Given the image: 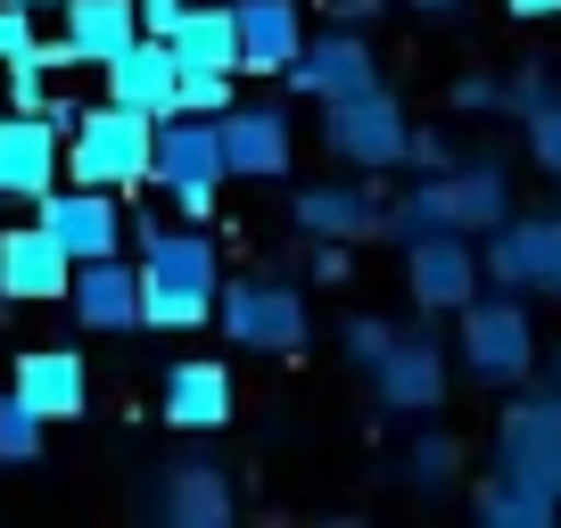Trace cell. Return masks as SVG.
Instances as JSON below:
<instances>
[{
	"label": "cell",
	"instance_id": "obj_1",
	"mask_svg": "<svg viewBox=\"0 0 561 528\" xmlns=\"http://www.w3.org/2000/svg\"><path fill=\"white\" fill-rule=\"evenodd\" d=\"M224 298V256L198 223L165 231L140 223V322L149 331H198Z\"/></svg>",
	"mask_w": 561,
	"mask_h": 528
},
{
	"label": "cell",
	"instance_id": "obj_2",
	"mask_svg": "<svg viewBox=\"0 0 561 528\" xmlns=\"http://www.w3.org/2000/svg\"><path fill=\"white\" fill-rule=\"evenodd\" d=\"M67 174L100 182V191H140V182L158 174V116H140L124 100L83 107L75 133H67Z\"/></svg>",
	"mask_w": 561,
	"mask_h": 528
},
{
	"label": "cell",
	"instance_id": "obj_3",
	"mask_svg": "<svg viewBox=\"0 0 561 528\" xmlns=\"http://www.w3.org/2000/svg\"><path fill=\"white\" fill-rule=\"evenodd\" d=\"M149 182L174 198L182 223H207V215H215V191L231 182V165H224V124L198 116V107L158 116V174H149Z\"/></svg>",
	"mask_w": 561,
	"mask_h": 528
},
{
	"label": "cell",
	"instance_id": "obj_4",
	"mask_svg": "<svg viewBox=\"0 0 561 528\" xmlns=\"http://www.w3.org/2000/svg\"><path fill=\"white\" fill-rule=\"evenodd\" d=\"M455 355L471 380L488 388H512L537 371V322H528V298L520 289H495V298H471L455 314Z\"/></svg>",
	"mask_w": 561,
	"mask_h": 528
},
{
	"label": "cell",
	"instance_id": "obj_5",
	"mask_svg": "<svg viewBox=\"0 0 561 528\" xmlns=\"http://www.w3.org/2000/svg\"><path fill=\"white\" fill-rule=\"evenodd\" d=\"M322 141H331V158L364 165V174H397L404 149H413V124L371 83V91H355V100H322Z\"/></svg>",
	"mask_w": 561,
	"mask_h": 528
},
{
	"label": "cell",
	"instance_id": "obj_6",
	"mask_svg": "<svg viewBox=\"0 0 561 528\" xmlns=\"http://www.w3.org/2000/svg\"><path fill=\"white\" fill-rule=\"evenodd\" d=\"M215 314H224L231 347H256V355H298L306 331H314V322H306V298L289 282H224Z\"/></svg>",
	"mask_w": 561,
	"mask_h": 528
},
{
	"label": "cell",
	"instance_id": "obj_7",
	"mask_svg": "<svg viewBox=\"0 0 561 528\" xmlns=\"http://www.w3.org/2000/svg\"><path fill=\"white\" fill-rule=\"evenodd\" d=\"M479 282H488V256H479L471 231H421V240H404V289H413V306L462 314L479 298Z\"/></svg>",
	"mask_w": 561,
	"mask_h": 528
},
{
	"label": "cell",
	"instance_id": "obj_8",
	"mask_svg": "<svg viewBox=\"0 0 561 528\" xmlns=\"http://www.w3.org/2000/svg\"><path fill=\"white\" fill-rule=\"evenodd\" d=\"M488 282L520 298H561V215H512L488 231Z\"/></svg>",
	"mask_w": 561,
	"mask_h": 528
},
{
	"label": "cell",
	"instance_id": "obj_9",
	"mask_svg": "<svg viewBox=\"0 0 561 528\" xmlns=\"http://www.w3.org/2000/svg\"><path fill=\"white\" fill-rule=\"evenodd\" d=\"M58 165H67V124L9 107V116H0V198L58 191Z\"/></svg>",
	"mask_w": 561,
	"mask_h": 528
},
{
	"label": "cell",
	"instance_id": "obj_10",
	"mask_svg": "<svg viewBox=\"0 0 561 528\" xmlns=\"http://www.w3.org/2000/svg\"><path fill=\"white\" fill-rule=\"evenodd\" d=\"M289 91H306V100H355V91H371L380 83V58H371V42L355 34V25H331V34H314L298 50V67L280 74Z\"/></svg>",
	"mask_w": 561,
	"mask_h": 528
},
{
	"label": "cell",
	"instance_id": "obj_11",
	"mask_svg": "<svg viewBox=\"0 0 561 528\" xmlns=\"http://www.w3.org/2000/svg\"><path fill=\"white\" fill-rule=\"evenodd\" d=\"M34 207H42V223L67 240L75 264L124 256V207H116V191H100V182H67V191H42Z\"/></svg>",
	"mask_w": 561,
	"mask_h": 528
},
{
	"label": "cell",
	"instance_id": "obj_12",
	"mask_svg": "<svg viewBox=\"0 0 561 528\" xmlns=\"http://www.w3.org/2000/svg\"><path fill=\"white\" fill-rule=\"evenodd\" d=\"M67 289H75V256L42 215L18 223V231H0V298L42 306V298H67Z\"/></svg>",
	"mask_w": 561,
	"mask_h": 528
},
{
	"label": "cell",
	"instance_id": "obj_13",
	"mask_svg": "<svg viewBox=\"0 0 561 528\" xmlns=\"http://www.w3.org/2000/svg\"><path fill=\"white\" fill-rule=\"evenodd\" d=\"M371 397H380L388 413H438L446 405V355H438V338L404 331L397 347L371 364Z\"/></svg>",
	"mask_w": 561,
	"mask_h": 528
},
{
	"label": "cell",
	"instance_id": "obj_14",
	"mask_svg": "<svg viewBox=\"0 0 561 528\" xmlns=\"http://www.w3.org/2000/svg\"><path fill=\"white\" fill-rule=\"evenodd\" d=\"M107 100H124V107H140V116H174L182 107V58H174V42L165 34H140L124 58H107Z\"/></svg>",
	"mask_w": 561,
	"mask_h": 528
},
{
	"label": "cell",
	"instance_id": "obj_15",
	"mask_svg": "<svg viewBox=\"0 0 561 528\" xmlns=\"http://www.w3.org/2000/svg\"><path fill=\"white\" fill-rule=\"evenodd\" d=\"M224 165L231 182H280L289 174V149H298V133H289V116L280 107H224Z\"/></svg>",
	"mask_w": 561,
	"mask_h": 528
},
{
	"label": "cell",
	"instance_id": "obj_16",
	"mask_svg": "<svg viewBox=\"0 0 561 528\" xmlns=\"http://www.w3.org/2000/svg\"><path fill=\"white\" fill-rule=\"evenodd\" d=\"M67 306H75V322L83 331H149L140 322V264H124V256H91V264H75V289H67Z\"/></svg>",
	"mask_w": 561,
	"mask_h": 528
},
{
	"label": "cell",
	"instance_id": "obj_17",
	"mask_svg": "<svg viewBox=\"0 0 561 528\" xmlns=\"http://www.w3.org/2000/svg\"><path fill=\"white\" fill-rule=\"evenodd\" d=\"M471 512H479V528H553L561 520V487L537 479V471H520V462H495V471L471 487Z\"/></svg>",
	"mask_w": 561,
	"mask_h": 528
},
{
	"label": "cell",
	"instance_id": "obj_18",
	"mask_svg": "<svg viewBox=\"0 0 561 528\" xmlns=\"http://www.w3.org/2000/svg\"><path fill=\"white\" fill-rule=\"evenodd\" d=\"M495 455L561 487V388H545V397H520V405H504V422H495Z\"/></svg>",
	"mask_w": 561,
	"mask_h": 528
},
{
	"label": "cell",
	"instance_id": "obj_19",
	"mask_svg": "<svg viewBox=\"0 0 561 528\" xmlns=\"http://www.w3.org/2000/svg\"><path fill=\"white\" fill-rule=\"evenodd\" d=\"M9 388H18L42 422H75V413L91 405V371H83V355H75V347H34V355H18Z\"/></svg>",
	"mask_w": 561,
	"mask_h": 528
},
{
	"label": "cell",
	"instance_id": "obj_20",
	"mask_svg": "<svg viewBox=\"0 0 561 528\" xmlns=\"http://www.w3.org/2000/svg\"><path fill=\"white\" fill-rule=\"evenodd\" d=\"M240 9V74H289L306 50L298 0H231Z\"/></svg>",
	"mask_w": 561,
	"mask_h": 528
},
{
	"label": "cell",
	"instance_id": "obj_21",
	"mask_svg": "<svg viewBox=\"0 0 561 528\" xmlns=\"http://www.w3.org/2000/svg\"><path fill=\"white\" fill-rule=\"evenodd\" d=\"M380 198L355 191V182H306L298 198H289V223L306 231V240H371L380 231Z\"/></svg>",
	"mask_w": 561,
	"mask_h": 528
},
{
	"label": "cell",
	"instance_id": "obj_22",
	"mask_svg": "<svg viewBox=\"0 0 561 528\" xmlns=\"http://www.w3.org/2000/svg\"><path fill=\"white\" fill-rule=\"evenodd\" d=\"M158 413H165L174 429H224V422H231V371H224V364H207V355L174 364V371H165Z\"/></svg>",
	"mask_w": 561,
	"mask_h": 528
},
{
	"label": "cell",
	"instance_id": "obj_23",
	"mask_svg": "<svg viewBox=\"0 0 561 528\" xmlns=\"http://www.w3.org/2000/svg\"><path fill=\"white\" fill-rule=\"evenodd\" d=\"M158 512H165V528H224L231 520V479L215 462H174L158 479Z\"/></svg>",
	"mask_w": 561,
	"mask_h": 528
},
{
	"label": "cell",
	"instance_id": "obj_24",
	"mask_svg": "<svg viewBox=\"0 0 561 528\" xmlns=\"http://www.w3.org/2000/svg\"><path fill=\"white\" fill-rule=\"evenodd\" d=\"M165 42H174L182 67H224V74H240V9H231V0H191V9H182V25H174Z\"/></svg>",
	"mask_w": 561,
	"mask_h": 528
},
{
	"label": "cell",
	"instance_id": "obj_25",
	"mask_svg": "<svg viewBox=\"0 0 561 528\" xmlns=\"http://www.w3.org/2000/svg\"><path fill=\"white\" fill-rule=\"evenodd\" d=\"M140 34H149V25H140V0H67V42L83 50V67L124 58Z\"/></svg>",
	"mask_w": 561,
	"mask_h": 528
},
{
	"label": "cell",
	"instance_id": "obj_26",
	"mask_svg": "<svg viewBox=\"0 0 561 528\" xmlns=\"http://www.w3.org/2000/svg\"><path fill=\"white\" fill-rule=\"evenodd\" d=\"M42 429L50 422L9 388V397H0V462H9V471H18V462H42Z\"/></svg>",
	"mask_w": 561,
	"mask_h": 528
},
{
	"label": "cell",
	"instance_id": "obj_27",
	"mask_svg": "<svg viewBox=\"0 0 561 528\" xmlns=\"http://www.w3.org/2000/svg\"><path fill=\"white\" fill-rule=\"evenodd\" d=\"M455 479H462V446L446 438V429H430V438L413 446V487H421V495H446Z\"/></svg>",
	"mask_w": 561,
	"mask_h": 528
},
{
	"label": "cell",
	"instance_id": "obj_28",
	"mask_svg": "<svg viewBox=\"0 0 561 528\" xmlns=\"http://www.w3.org/2000/svg\"><path fill=\"white\" fill-rule=\"evenodd\" d=\"M520 133H528V158H537L545 174L561 182V91H545V100L528 107V116H520Z\"/></svg>",
	"mask_w": 561,
	"mask_h": 528
},
{
	"label": "cell",
	"instance_id": "obj_29",
	"mask_svg": "<svg viewBox=\"0 0 561 528\" xmlns=\"http://www.w3.org/2000/svg\"><path fill=\"white\" fill-rule=\"evenodd\" d=\"M231 83H240V74H224V67H182V107L224 116V107H240V100H231Z\"/></svg>",
	"mask_w": 561,
	"mask_h": 528
},
{
	"label": "cell",
	"instance_id": "obj_30",
	"mask_svg": "<svg viewBox=\"0 0 561 528\" xmlns=\"http://www.w3.org/2000/svg\"><path fill=\"white\" fill-rule=\"evenodd\" d=\"M397 338H404V331H397L388 314H355V322H347V364H364V371H371L388 347H397Z\"/></svg>",
	"mask_w": 561,
	"mask_h": 528
},
{
	"label": "cell",
	"instance_id": "obj_31",
	"mask_svg": "<svg viewBox=\"0 0 561 528\" xmlns=\"http://www.w3.org/2000/svg\"><path fill=\"white\" fill-rule=\"evenodd\" d=\"M42 34H34V9H18V0H0V67H18V58H34Z\"/></svg>",
	"mask_w": 561,
	"mask_h": 528
},
{
	"label": "cell",
	"instance_id": "obj_32",
	"mask_svg": "<svg viewBox=\"0 0 561 528\" xmlns=\"http://www.w3.org/2000/svg\"><path fill=\"white\" fill-rule=\"evenodd\" d=\"M404 165H421V174H446V165H455V141H446V133H421V124H413V149H404Z\"/></svg>",
	"mask_w": 561,
	"mask_h": 528
},
{
	"label": "cell",
	"instance_id": "obj_33",
	"mask_svg": "<svg viewBox=\"0 0 561 528\" xmlns=\"http://www.w3.org/2000/svg\"><path fill=\"white\" fill-rule=\"evenodd\" d=\"M455 107H462V116H479V107H504V83H488V74H462V83H455Z\"/></svg>",
	"mask_w": 561,
	"mask_h": 528
},
{
	"label": "cell",
	"instance_id": "obj_34",
	"mask_svg": "<svg viewBox=\"0 0 561 528\" xmlns=\"http://www.w3.org/2000/svg\"><path fill=\"white\" fill-rule=\"evenodd\" d=\"M182 9H191V0H140V25H149V34H174Z\"/></svg>",
	"mask_w": 561,
	"mask_h": 528
},
{
	"label": "cell",
	"instance_id": "obj_35",
	"mask_svg": "<svg viewBox=\"0 0 561 528\" xmlns=\"http://www.w3.org/2000/svg\"><path fill=\"white\" fill-rule=\"evenodd\" d=\"M512 18H561V0H504Z\"/></svg>",
	"mask_w": 561,
	"mask_h": 528
},
{
	"label": "cell",
	"instance_id": "obj_36",
	"mask_svg": "<svg viewBox=\"0 0 561 528\" xmlns=\"http://www.w3.org/2000/svg\"><path fill=\"white\" fill-rule=\"evenodd\" d=\"M413 9H438V18H446V9H462V0H413Z\"/></svg>",
	"mask_w": 561,
	"mask_h": 528
},
{
	"label": "cell",
	"instance_id": "obj_37",
	"mask_svg": "<svg viewBox=\"0 0 561 528\" xmlns=\"http://www.w3.org/2000/svg\"><path fill=\"white\" fill-rule=\"evenodd\" d=\"M18 9H34V18H42V9H67V0H18Z\"/></svg>",
	"mask_w": 561,
	"mask_h": 528
},
{
	"label": "cell",
	"instance_id": "obj_38",
	"mask_svg": "<svg viewBox=\"0 0 561 528\" xmlns=\"http://www.w3.org/2000/svg\"><path fill=\"white\" fill-rule=\"evenodd\" d=\"M0 116H9V67H0Z\"/></svg>",
	"mask_w": 561,
	"mask_h": 528
},
{
	"label": "cell",
	"instance_id": "obj_39",
	"mask_svg": "<svg viewBox=\"0 0 561 528\" xmlns=\"http://www.w3.org/2000/svg\"><path fill=\"white\" fill-rule=\"evenodd\" d=\"M553 371H561V355H553Z\"/></svg>",
	"mask_w": 561,
	"mask_h": 528
}]
</instances>
